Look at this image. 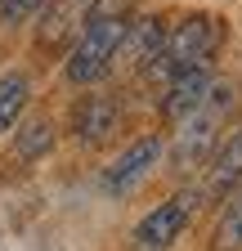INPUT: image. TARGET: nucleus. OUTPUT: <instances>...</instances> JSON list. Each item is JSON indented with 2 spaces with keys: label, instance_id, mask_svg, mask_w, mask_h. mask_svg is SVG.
<instances>
[{
  "label": "nucleus",
  "instance_id": "obj_1",
  "mask_svg": "<svg viewBox=\"0 0 242 251\" xmlns=\"http://www.w3.org/2000/svg\"><path fill=\"white\" fill-rule=\"evenodd\" d=\"M229 108H233V85L216 81V90L206 94V103L197 112H189L184 121H175L179 130H175V139L166 148V171L170 175L184 179V175H193V171L206 166V157L216 152V144H220V121H224Z\"/></svg>",
  "mask_w": 242,
  "mask_h": 251
},
{
  "label": "nucleus",
  "instance_id": "obj_2",
  "mask_svg": "<svg viewBox=\"0 0 242 251\" xmlns=\"http://www.w3.org/2000/svg\"><path fill=\"white\" fill-rule=\"evenodd\" d=\"M220 18H206V14H193V18H184L175 31H166V45H162V54L148 63V76L153 81H170V76H179V72H193V68H211V58H216V50H220Z\"/></svg>",
  "mask_w": 242,
  "mask_h": 251
},
{
  "label": "nucleus",
  "instance_id": "obj_3",
  "mask_svg": "<svg viewBox=\"0 0 242 251\" xmlns=\"http://www.w3.org/2000/svg\"><path fill=\"white\" fill-rule=\"evenodd\" d=\"M121 31H126V18H121V14H99V18L85 23L81 41L68 50V81L72 85H95V81H103V72L117 63Z\"/></svg>",
  "mask_w": 242,
  "mask_h": 251
},
{
  "label": "nucleus",
  "instance_id": "obj_4",
  "mask_svg": "<svg viewBox=\"0 0 242 251\" xmlns=\"http://www.w3.org/2000/svg\"><path fill=\"white\" fill-rule=\"evenodd\" d=\"M197 202H202V188H179L175 198H166L162 206H153L130 229V251H170L179 238H184Z\"/></svg>",
  "mask_w": 242,
  "mask_h": 251
},
{
  "label": "nucleus",
  "instance_id": "obj_5",
  "mask_svg": "<svg viewBox=\"0 0 242 251\" xmlns=\"http://www.w3.org/2000/svg\"><path fill=\"white\" fill-rule=\"evenodd\" d=\"M157 162H162V139H157V135H144V139H135L126 152H121L112 166H103L99 188H103L108 198H126L130 188L144 184V175L153 171Z\"/></svg>",
  "mask_w": 242,
  "mask_h": 251
},
{
  "label": "nucleus",
  "instance_id": "obj_6",
  "mask_svg": "<svg viewBox=\"0 0 242 251\" xmlns=\"http://www.w3.org/2000/svg\"><path fill=\"white\" fill-rule=\"evenodd\" d=\"M76 139L85 144V148H99V144H108L112 135H117V126H121V99L112 90H103V94H85V99L76 103Z\"/></svg>",
  "mask_w": 242,
  "mask_h": 251
},
{
  "label": "nucleus",
  "instance_id": "obj_7",
  "mask_svg": "<svg viewBox=\"0 0 242 251\" xmlns=\"http://www.w3.org/2000/svg\"><path fill=\"white\" fill-rule=\"evenodd\" d=\"M216 90V76L211 68H193V72H179L162 85V117L166 121H184L189 112H197L206 103V94Z\"/></svg>",
  "mask_w": 242,
  "mask_h": 251
},
{
  "label": "nucleus",
  "instance_id": "obj_8",
  "mask_svg": "<svg viewBox=\"0 0 242 251\" xmlns=\"http://www.w3.org/2000/svg\"><path fill=\"white\" fill-rule=\"evenodd\" d=\"M166 45V23L157 14H139V18H126V31H121V45H117V58L130 63V68H148Z\"/></svg>",
  "mask_w": 242,
  "mask_h": 251
},
{
  "label": "nucleus",
  "instance_id": "obj_9",
  "mask_svg": "<svg viewBox=\"0 0 242 251\" xmlns=\"http://www.w3.org/2000/svg\"><path fill=\"white\" fill-rule=\"evenodd\" d=\"M242 179V126L216 144V152L206 157V175H202V198H224L229 188Z\"/></svg>",
  "mask_w": 242,
  "mask_h": 251
},
{
  "label": "nucleus",
  "instance_id": "obj_10",
  "mask_svg": "<svg viewBox=\"0 0 242 251\" xmlns=\"http://www.w3.org/2000/svg\"><path fill=\"white\" fill-rule=\"evenodd\" d=\"M216 251H242V179L224 193V211H220V225H216Z\"/></svg>",
  "mask_w": 242,
  "mask_h": 251
},
{
  "label": "nucleus",
  "instance_id": "obj_11",
  "mask_svg": "<svg viewBox=\"0 0 242 251\" xmlns=\"http://www.w3.org/2000/svg\"><path fill=\"white\" fill-rule=\"evenodd\" d=\"M27 94H32V81H27V72H9V76H0V135L14 130V121H18L23 108H27Z\"/></svg>",
  "mask_w": 242,
  "mask_h": 251
},
{
  "label": "nucleus",
  "instance_id": "obj_12",
  "mask_svg": "<svg viewBox=\"0 0 242 251\" xmlns=\"http://www.w3.org/2000/svg\"><path fill=\"white\" fill-rule=\"evenodd\" d=\"M18 157L23 162H36V157H45L49 148H54V126L49 121H27L23 130H18Z\"/></svg>",
  "mask_w": 242,
  "mask_h": 251
},
{
  "label": "nucleus",
  "instance_id": "obj_13",
  "mask_svg": "<svg viewBox=\"0 0 242 251\" xmlns=\"http://www.w3.org/2000/svg\"><path fill=\"white\" fill-rule=\"evenodd\" d=\"M72 23H76V18H72V9H68V0H63V5H49L45 18H41V45H58V41L72 31Z\"/></svg>",
  "mask_w": 242,
  "mask_h": 251
},
{
  "label": "nucleus",
  "instance_id": "obj_14",
  "mask_svg": "<svg viewBox=\"0 0 242 251\" xmlns=\"http://www.w3.org/2000/svg\"><path fill=\"white\" fill-rule=\"evenodd\" d=\"M41 9H45V0H0V23H5V27L32 23Z\"/></svg>",
  "mask_w": 242,
  "mask_h": 251
}]
</instances>
